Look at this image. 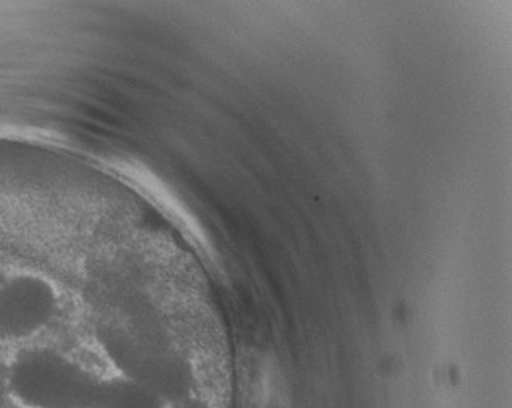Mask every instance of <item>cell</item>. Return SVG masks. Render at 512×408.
I'll return each mask as SVG.
<instances>
[{"instance_id":"6da1fadb","label":"cell","mask_w":512,"mask_h":408,"mask_svg":"<svg viewBox=\"0 0 512 408\" xmlns=\"http://www.w3.org/2000/svg\"><path fill=\"white\" fill-rule=\"evenodd\" d=\"M7 378L10 397L25 408H101L104 378L51 345L22 347Z\"/></svg>"},{"instance_id":"7a4b0ae2","label":"cell","mask_w":512,"mask_h":408,"mask_svg":"<svg viewBox=\"0 0 512 408\" xmlns=\"http://www.w3.org/2000/svg\"><path fill=\"white\" fill-rule=\"evenodd\" d=\"M60 313V294L52 279L35 271H10L0 289V340L31 342Z\"/></svg>"},{"instance_id":"3957f363","label":"cell","mask_w":512,"mask_h":408,"mask_svg":"<svg viewBox=\"0 0 512 408\" xmlns=\"http://www.w3.org/2000/svg\"><path fill=\"white\" fill-rule=\"evenodd\" d=\"M164 400L148 387L124 376L104 379L101 408H164Z\"/></svg>"},{"instance_id":"277c9868","label":"cell","mask_w":512,"mask_h":408,"mask_svg":"<svg viewBox=\"0 0 512 408\" xmlns=\"http://www.w3.org/2000/svg\"><path fill=\"white\" fill-rule=\"evenodd\" d=\"M7 371H9V362L0 360V408H4L5 402L10 397Z\"/></svg>"}]
</instances>
